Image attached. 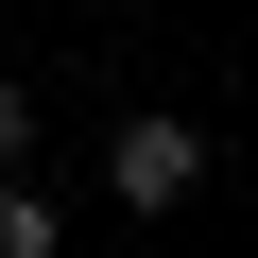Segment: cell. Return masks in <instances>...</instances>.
<instances>
[{
	"instance_id": "cell-1",
	"label": "cell",
	"mask_w": 258,
	"mask_h": 258,
	"mask_svg": "<svg viewBox=\"0 0 258 258\" xmlns=\"http://www.w3.org/2000/svg\"><path fill=\"white\" fill-rule=\"evenodd\" d=\"M207 189V120H172V103H120V138H103V207H189Z\"/></svg>"
},
{
	"instance_id": "cell-3",
	"label": "cell",
	"mask_w": 258,
	"mask_h": 258,
	"mask_svg": "<svg viewBox=\"0 0 258 258\" xmlns=\"http://www.w3.org/2000/svg\"><path fill=\"white\" fill-rule=\"evenodd\" d=\"M0 189H35V86L0 69Z\"/></svg>"
},
{
	"instance_id": "cell-2",
	"label": "cell",
	"mask_w": 258,
	"mask_h": 258,
	"mask_svg": "<svg viewBox=\"0 0 258 258\" xmlns=\"http://www.w3.org/2000/svg\"><path fill=\"white\" fill-rule=\"evenodd\" d=\"M0 258H69V207L52 189H0Z\"/></svg>"
}]
</instances>
